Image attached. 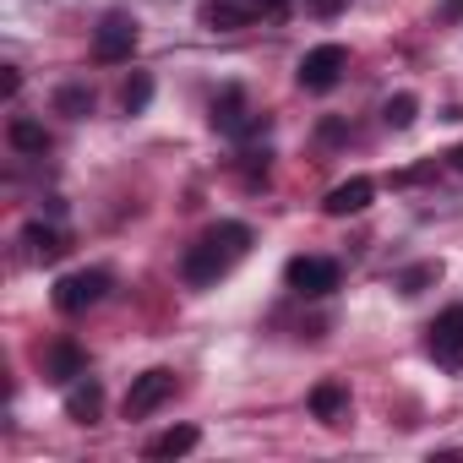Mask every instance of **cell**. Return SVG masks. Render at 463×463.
Returning <instances> with one entry per match:
<instances>
[{
  "label": "cell",
  "instance_id": "6da1fadb",
  "mask_svg": "<svg viewBox=\"0 0 463 463\" xmlns=\"http://www.w3.org/2000/svg\"><path fill=\"white\" fill-rule=\"evenodd\" d=\"M246 251H251V229L246 223H213L207 235L185 251V268L180 273H185L191 289H207V284H218L229 268H235Z\"/></svg>",
  "mask_w": 463,
  "mask_h": 463
},
{
  "label": "cell",
  "instance_id": "7a4b0ae2",
  "mask_svg": "<svg viewBox=\"0 0 463 463\" xmlns=\"http://www.w3.org/2000/svg\"><path fill=\"white\" fill-rule=\"evenodd\" d=\"M289 12V0H207L202 6V23L229 33V28H246L257 17H284Z\"/></svg>",
  "mask_w": 463,
  "mask_h": 463
},
{
  "label": "cell",
  "instance_id": "3957f363",
  "mask_svg": "<svg viewBox=\"0 0 463 463\" xmlns=\"http://www.w3.org/2000/svg\"><path fill=\"white\" fill-rule=\"evenodd\" d=\"M344 71H349V50L344 44H317V50H306L300 55V88L306 93H327V88H338L344 82Z\"/></svg>",
  "mask_w": 463,
  "mask_h": 463
},
{
  "label": "cell",
  "instance_id": "277c9868",
  "mask_svg": "<svg viewBox=\"0 0 463 463\" xmlns=\"http://www.w3.org/2000/svg\"><path fill=\"white\" fill-rule=\"evenodd\" d=\"M425 354L441 371H463V306H447L430 327H425Z\"/></svg>",
  "mask_w": 463,
  "mask_h": 463
},
{
  "label": "cell",
  "instance_id": "5b68a950",
  "mask_svg": "<svg viewBox=\"0 0 463 463\" xmlns=\"http://www.w3.org/2000/svg\"><path fill=\"white\" fill-rule=\"evenodd\" d=\"M213 131L218 137H257L262 126H268V115H251V104H246V88H223L218 99H213Z\"/></svg>",
  "mask_w": 463,
  "mask_h": 463
},
{
  "label": "cell",
  "instance_id": "8992f818",
  "mask_svg": "<svg viewBox=\"0 0 463 463\" xmlns=\"http://www.w3.org/2000/svg\"><path fill=\"white\" fill-rule=\"evenodd\" d=\"M137 17H126V12H109L99 28H93V61H104V66H120V61H131V50H137Z\"/></svg>",
  "mask_w": 463,
  "mask_h": 463
},
{
  "label": "cell",
  "instance_id": "52a82bcc",
  "mask_svg": "<svg viewBox=\"0 0 463 463\" xmlns=\"http://www.w3.org/2000/svg\"><path fill=\"white\" fill-rule=\"evenodd\" d=\"M104 295H109V273H104V268H82V273H66V279L55 284V311L77 317V311L99 306Z\"/></svg>",
  "mask_w": 463,
  "mask_h": 463
},
{
  "label": "cell",
  "instance_id": "ba28073f",
  "mask_svg": "<svg viewBox=\"0 0 463 463\" xmlns=\"http://www.w3.org/2000/svg\"><path fill=\"white\" fill-rule=\"evenodd\" d=\"M284 279H289V289H295V295L322 300V295H333V289H338V262H333V257H295V262L284 268Z\"/></svg>",
  "mask_w": 463,
  "mask_h": 463
},
{
  "label": "cell",
  "instance_id": "9c48e42d",
  "mask_svg": "<svg viewBox=\"0 0 463 463\" xmlns=\"http://www.w3.org/2000/svg\"><path fill=\"white\" fill-rule=\"evenodd\" d=\"M169 398H175V371L153 365V371H142V376L131 382V392H126V420H142V414L164 409Z\"/></svg>",
  "mask_w": 463,
  "mask_h": 463
},
{
  "label": "cell",
  "instance_id": "30bf717a",
  "mask_svg": "<svg viewBox=\"0 0 463 463\" xmlns=\"http://www.w3.org/2000/svg\"><path fill=\"white\" fill-rule=\"evenodd\" d=\"M82 371H88V354H82V349H77L71 338H55V344L44 349V376H50V382L71 387V382H77Z\"/></svg>",
  "mask_w": 463,
  "mask_h": 463
},
{
  "label": "cell",
  "instance_id": "8fae6325",
  "mask_svg": "<svg viewBox=\"0 0 463 463\" xmlns=\"http://www.w3.org/2000/svg\"><path fill=\"white\" fill-rule=\"evenodd\" d=\"M371 196H376V185H371L365 175H354V180H344V185H333L322 207H327L333 218H349V213H365V207H371Z\"/></svg>",
  "mask_w": 463,
  "mask_h": 463
},
{
  "label": "cell",
  "instance_id": "7c38bea8",
  "mask_svg": "<svg viewBox=\"0 0 463 463\" xmlns=\"http://www.w3.org/2000/svg\"><path fill=\"white\" fill-rule=\"evenodd\" d=\"M66 414H71L77 425H93V420L104 414V387L88 382V376H77V382L66 387Z\"/></svg>",
  "mask_w": 463,
  "mask_h": 463
},
{
  "label": "cell",
  "instance_id": "4fadbf2b",
  "mask_svg": "<svg viewBox=\"0 0 463 463\" xmlns=\"http://www.w3.org/2000/svg\"><path fill=\"white\" fill-rule=\"evenodd\" d=\"M311 414H317L322 425H344V420H349V387H344V382H322V387L311 392Z\"/></svg>",
  "mask_w": 463,
  "mask_h": 463
},
{
  "label": "cell",
  "instance_id": "5bb4252c",
  "mask_svg": "<svg viewBox=\"0 0 463 463\" xmlns=\"http://www.w3.org/2000/svg\"><path fill=\"white\" fill-rule=\"evenodd\" d=\"M23 246H28L33 262H61L66 257V235H61V229H50V223H28L23 229Z\"/></svg>",
  "mask_w": 463,
  "mask_h": 463
},
{
  "label": "cell",
  "instance_id": "9a60e30c",
  "mask_svg": "<svg viewBox=\"0 0 463 463\" xmlns=\"http://www.w3.org/2000/svg\"><path fill=\"white\" fill-rule=\"evenodd\" d=\"M196 441H202V430H196V425H175V430H164V436H153V441H147V458H185Z\"/></svg>",
  "mask_w": 463,
  "mask_h": 463
},
{
  "label": "cell",
  "instance_id": "2e32d148",
  "mask_svg": "<svg viewBox=\"0 0 463 463\" xmlns=\"http://www.w3.org/2000/svg\"><path fill=\"white\" fill-rule=\"evenodd\" d=\"M414 115H420V99H414V93H392V99L382 104V120H387L392 131H409Z\"/></svg>",
  "mask_w": 463,
  "mask_h": 463
},
{
  "label": "cell",
  "instance_id": "e0dca14e",
  "mask_svg": "<svg viewBox=\"0 0 463 463\" xmlns=\"http://www.w3.org/2000/svg\"><path fill=\"white\" fill-rule=\"evenodd\" d=\"M12 147H17V153H44V147H50V131H44L39 120H23V115H17V120H12Z\"/></svg>",
  "mask_w": 463,
  "mask_h": 463
},
{
  "label": "cell",
  "instance_id": "ac0fdd59",
  "mask_svg": "<svg viewBox=\"0 0 463 463\" xmlns=\"http://www.w3.org/2000/svg\"><path fill=\"white\" fill-rule=\"evenodd\" d=\"M147 99H153V77H142V71H137V77L120 88V109H126V115H142V109H147Z\"/></svg>",
  "mask_w": 463,
  "mask_h": 463
},
{
  "label": "cell",
  "instance_id": "d6986e66",
  "mask_svg": "<svg viewBox=\"0 0 463 463\" xmlns=\"http://www.w3.org/2000/svg\"><path fill=\"white\" fill-rule=\"evenodd\" d=\"M55 109H61V115H71V120H82V115H93V93L71 82V88H61V93H55Z\"/></svg>",
  "mask_w": 463,
  "mask_h": 463
},
{
  "label": "cell",
  "instance_id": "ffe728a7",
  "mask_svg": "<svg viewBox=\"0 0 463 463\" xmlns=\"http://www.w3.org/2000/svg\"><path fill=\"white\" fill-rule=\"evenodd\" d=\"M436 279H441V262H420V268H409V273L398 279V289H403V295H420V289H430Z\"/></svg>",
  "mask_w": 463,
  "mask_h": 463
},
{
  "label": "cell",
  "instance_id": "44dd1931",
  "mask_svg": "<svg viewBox=\"0 0 463 463\" xmlns=\"http://www.w3.org/2000/svg\"><path fill=\"white\" fill-rule=\"evenodd\" d=\"M306 12H317V17H338V12H344V0H306Z\"/></svg>",
  "mask_w": 463,
  "mask_h": 463
},
{
  "label": "cell",
  "instance_id": "7402d4cb",
  "mask_svg": "<svg viewBox=\"0 0 463 463\" xmlns=\"http://www.w3.org/2000/svg\"><path fill=\"white\" fill-rule=\"evenodd\" d=\"M268 158H273L268 147H262V153H246V175H251V180H257V175H268Z\"/></svg>",
  "mask_w": 463,
  "mask_h": 463
},
{
  "label": "cell",
  "instance_id": "603a6c76",
  "mask_svg": "<svg viewBox=\"0 0 463 463\" xmlns=\"http://www.w3.org/2000/svg\"><path fill=\"white\" fill-rule=\"evenodd\" d=\"M17 88H23V77H17V66H6V77H0V93H6V99H12Z\"/></svg>",
  "mask_w": 463,
  "mask_h": 463
},
{
  "label": "cell",
  "instance_id": "cb8c5ba5",
  "mask_svg": "<svg viewBox=\"0 0 463 463\" xmlns=\"http://www.w3.org/2000/svg\"><path fill=\"white\" fill-rule=\"evenodd\" d=\"M452 169H458V175H463V142H458V147H452Z\"/></svg>",
  "mask_w": 463,
  "mask_h": 463
}]
</instances>
